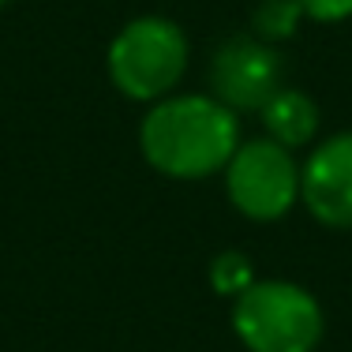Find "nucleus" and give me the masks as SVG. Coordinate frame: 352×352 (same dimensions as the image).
Wrapping results in <instances>:
<instances>
[{"mask_svg":"<svg viewBox=\"0 0 352 352\" xmlns=\"http://www.w3.org/2000/svg\"><path fill=\"white\" fill-rule=\"evenodd\" d=\"M142 157L173 180L225 173L240 146V120L210 94H169L154 102L139 128Z\"/></svg>","mask_w":352,"mask_h":352,"instance_id":"nucleus-1","label":"nucleus"},{"mask_svg":"<svg viewBox=\"0 0 352 352\" xmlns=\"http://www.w3.org/2000/svg\"><path fill=\"white\" fill-rule=\"evenodd\" d=\"M232 330L248 352H315L326 318L304 285L251 281L232 304Z\"/></svg>","mask_w":352,"mask_h":352,"instance_id":"nucleus-2","label":"nucleus"},{"mask_svg":"<svg viewBox=\"0 0 352 352\" xmlns=\"http://www.w3.org/2000/svg\"><path fill=\"white\" fill-rule=\"evenodd\" d=\"M188 38L173 19L142 15L131 19L109 45V79L131 102H162L188 72Z\"/></svg>","mask_w":352,"mask_h":352,"instance_id":"nucleus-3","label":"nucleus"},{"mask_svg":"<svg viewBox=\"0 0 352 352\" xmlns=\"http://www.w3.org/2000/svg\"><path fill=\"white\" fill-rule=\"evenodd\" d=\"M225 191L251 221H278L300 199V165L274 139L244 142L225 165Z\"/></svg>","mask_w":352,"mask_h":352,"instance_id":"nucleus-4","label":"nucleus"},{"mask_svg":"<svg viewBox=\"0 0 352 352\" xmlns=\"http://www.w3.org/2000/svg\"><path fill=\"white\" fill-rule=\"evenodd\" d=\"M210 98L229 105L232 113H258L281 90L278 49L248 34L221 41L210 60Z\"/></svg>","mask_w":352,"mask_h":352,"instance_id":"nucleus-5","label":"nucleus"},{"mask_svg":"<svg viewBox=\"0 0 352 352\" xmlns=\"http://www.w3.org/2000/svg\"><path fill=\"white\" fill-rule=\"evenodd\" d=\"M300 199L315 221L352 229V131L330 135L300 165Z\"/></svg>","mask_w":352,"mask_h":352,"instance_id":"nucleus-6","label":"nucleus"},{"mask_svg":"<svg viewBox=\"0 0 352 352\" xmlns=\"http://www.w3.org/2000/svg\"><path fill=\"white\" fill-rule=\"evenodd\" d=\"M258 120L266 128V139H274L285 150H300L318 135V105L311 102V94L296 87H281L258 109Z\"/></svg>","mask_w":352,"mask_h":352,"instance_id":"nucleus-7","label":"nucleus"},{"mask_svg":"<svg viewBox=\"0 0 352 352\" xmlns=\"http://www.w3.org/2000/svg\"><path fill=\"white\" fill-rule=\"evenodd\" d=\"M300 19H304V12H300L296 0H258L255 12H251V30H255L258 41H285L292 38L300 30Z\"/></svg>","mask_w":352,"mask_h":352,"instance_id":"nucleus-8","label":"nucleus"},{"mask_svg":"<svg viewBox=\"0 0 352 352\" xmlns=\"http://www.w3.org/2000/svg\"><path fill=\"white\" fill-rule=\"evenodd\" d=\"M210 281H214V289H217V292L240 296V292H244L255 278H251V266H248V258H244V255H236V251H225V255L214 263Z\"/></svg>","mask_w":352,"mask_h":352,"instance_id":"nucleus-9","label":"nucleus"},{"mask_svg":"<svg viewBox=\"0 0 352 352\" xmlns=\"http://www.w3.org/2000/svg\"><path fill=\"white\" fill-rule=\"evenodd\" d=\"M296 4L315 23H341L352 15V0H296Z\"/></svg>","mask_w":352,"mask_h":352,"instance_id":"nucleus-10","label":"nucleus"},{"mask_svg":"<svg viewBox=\"0 0 352 352\" xmlns=\"http://www.w3.org/2000/svg\"><path fill=\"white\" fill-rule=\"evenodd\" d=\"M4 4H8V0H0V8H4Z\"/></svg>","mask_w":352,"mask_h":352,"instance_id":"nucleus-11","label":"nucleus"}]
</instances>
